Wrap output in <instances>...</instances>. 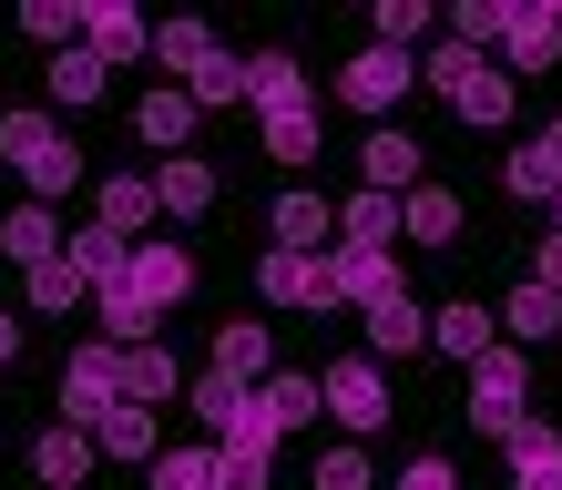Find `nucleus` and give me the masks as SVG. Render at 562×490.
<instances>
[{
	"label": "nucleus",
	"mask_w": 562,
	"mask_h": 490,
	"mask_svg": "<svg viewBox=\"0 0 562 490\" xmlns=\"http://www.w3.org/2000/svg\"><path fill=\"white\" fill-rule=\"evenodd\" d=\"M419 82H440V92H450V113L471 123V134H502L512 103H521V82L502 72V61H481V52H460V42L429 52V61H419Z\"/></svg>",
	"instance_id": "1"
},
{
	"label": "nucleus",
	"mask_w": 562,
	"mask_h": 490,
	"mask_svg": "<svg viewBox=\"0 0 562 490\" xmlns=\"http://www.w3.org/2000/svg\"><path fill=\"white\" fill-rule=\"evenodd\" d=\"M521 399H532V368H521V347L471 357V388H460V409H471V430H481V440H512L521 419H532Z\"/></svg>",
	"instance_id": "2"
},
{
	"label": "nucleus",
	"mask_w": 562,
	"mask_h": 490,
	"mask_svg": "<svg viewBox=\"0 0 562 490\" xmlns=\"http://www.w3.org/2000/svg\"><path fill=\"white\" fill-rule=\"evenodd\" d=\"M317 409L338 419L348 440L389 430V378H379V357H338V368H317Z\"/></svg>",
	"instance_id": "3"
},
{
	"label": "nucleus",
	"mask_w": 562,
	"mask_h": 490,
	"mask_svg": "<svg viewBox=\"0 0 562 490\" xmlns=\"http://www.w3.org/2000/svg\"><path fill=\"white\" fill-rule=\"evenodd\" d=\"M123 399V347H103V338H92V347H72V357H61V430H92V419H103Z\"/></svg>",
	"instance_id": "4"
},
{
	"label": "nucleus",
	"mask_w": 562,
	"mask_h": 490,
	"mask_svg": "<svg viewBox=\"0 0 562 490\" xmlns=\"http://www.w3.org/2000/svg\"><path fill=\"white\" fill-rule=\"evenodd\" d=\"M409 82H419V61H409V52H379V42H369V52H358L348 72H338V103H348V113H369V123H389V113L409 103Z\"/></svg>",
	"instance_id": "5"
},
{
	"label": "nucleus",
	"mask_w": 562,
	"mask_h": 490,
	"mask_svg": "<svg viewBox=\"0 0 562 490\" xmlns=\"http://www.w3.org/2000/svg\"><path fill=\"white\" fill-rule=\"evenodd\" d=\"M123 286H134V297L164 317V307H175V297H194V255L175 246V236H144L134 255H123Z\"/></svg>",
	"instance_id": "6"
},
{
	"label": "nucleus",
	"mask_w": 562,
	"mask_h": 490,
	"mask_svg": "<svg viewBox=\"0 0 562 490\" xmlns=\"http://www.w3.org/2000/svg\"><path fill=\"white\" fill-rule=\"evenodd\" d=\"M317 276H327V307H379V297H400V266L369 255V246H327Z\"/></svg>",
	"instance_id": "7"
},
{
	"label": "nucleus",
	"mask_w": 562,
	"mask_h": 490,
	"mask_svg": "<svg viewBox=\"0 0 562 490\" xmlns=\"http://www.w3.org/2000/svg\"><path fill=\"white\" fill-rule=\"evenodd\" d=\"M144 42H154V21H144V11H123V0H82V52L103 61V72L144 61Z\"/></svg>",
	"instance_id": "8"
},
{
	"label": "nucleus",
	"mask_w": 562,
	"mask_h": 490,
	"mask_svg": "<svg viewBox=\"0 0 562 490\" xmlns=\"http://www.w3.org/2000/svg\"><path fill=\"white\" fill-rule=\"evenodd\" d=\"M419 163H429V144L400 134V123H379V134L358 144V174H369V194H409V184H419Z\"/></svg>",
	"instance_id": "9"
},
{
	"label": "nucleus",
	"mask_w": 562,
	"mask_h": 490,
	"mask_svg": "<svg viewBox=\"0 0 562 490\" xmlns=\"http://www.w3.org/2000/svg\"><path fill=\"white\" fill-rule=\"evenodd\" d=\"M154 205L175 215V225L215 215V163H205V153H164V163H154Z\"/></svg>",
	"instance_id": "10"
},
{
	"label": "nucleus",
	"mask_w": 562,
	"mask_h": 490,
	"mask_svg": "<svg viewBox=\"0 0 562 490\" xmlns=\"http://www.w3.org/2000/svg\"><path fill=\"white\" fill-rule=\"evenodd\" d=\"M429 347L471 368V357H491V347H502V327H491V307H481V297H450V307H429Z\"/></svg>",
	"instance_id": "11"
},
{
	"label": "nucleus",
	"mask_w": 562,
	"mask_h": 490,
	"mask_svg": "<svg viewBox=\"0 0 562 490\" xmlns=\"http://www.w3.org/2000/svg\"><path fill=\"white\" fill-rule=\"evenodd\" d=\"M267 225H277L286 255H327V236H338V205H327V194H307V184H286Z\"/></svg>",
	"instance_id": "12"
},
{
	"label": "nucleus",
	"mask_w": 562,
	"mask_h": 490,
	"mask_svg": "<svg viewBox=\"0 0 562 490\" xmlns=\"http://www.w3.org/2000/svg\"><path fill=\"white\" fill-rule=\"evenodd\" d=\"M502 52H512V82H521V72H552V61H562V0H532V11H512Z\"/></svg>",
	"instance_id": "13"
},
{
	"label": "nucleus",
	"mask_w": 562,
	"mask_h": 490,
	"mask_svg": "<svg viewBox=\"0 0 562 490\" xmlns=\"http://www.w3.org/2000/svg\"><path fill=\"white\" fill-rule=\"evenodd\" d=\"M267 368H277V338H267V317H225V327H215V378L256 388Z\"/></svg>",
	"instance_id": "14"
},
{
	"label": "nucleus",
	"mask_w": 562,
	"mask_h": 490,
	"mask_svg": "<svg viewBox=\"0 0 562 490\" xmlns=\"http://www.w3.org/2000/svg\"><path fill=\"white\" fill-rule=\"evenodd\" d=\"M246 103H256V123H267V113H317V92H307V72H296L286 52H256L246 61Z\"/></svg>",
	"instance_id": "15"
},
{
	"label": "nucleus",
	"mask_w": 562,
	"mask_h": 490,
	"mask_svg": "<svg viewBox=\"0 0 562 490\" xmlns=\"http://www.w3.org/2000/svg\"><path fill=\"white\" fill-rule=\"evenodd\" d=\"M92 225H103V236H123V246H144V225H154V174H103Z\"/></svg>",
	"instance_id": "16"
},
{
	"label": "nucleus",
	"mask_w": 562,
	"mask_h": 490,
	"mask_svg": "<svg viewBox=\"0 0 562 490\" xmlns=\"http://www.w3.org/2000/svg\"><path fill=\"white\" fill-rule=\"evenodd\" d=\"M502 449H512V490H562V430L552 419H521Z\"/></svg>",
	"instance_id": "17"
},
{
	"label": "nucleus",
	"mask_w": 562,
	"mask_h": 490,
	"mask_svg": "<svg viewBox=\"0 0 562 490\" xmlns=\"http://www.w3.org/2000/svg\"><path fill=\"white\" fill-rule=\"evenodd\" d=\"M82 440H92V460H134V470H144V460H154V409H134V399H113V409L92 419Z\"/></svg>",
	"instance_id": "18"
},
{
	"label": "nucleus",
	"mask_w": 562,
	"mask_h": 490,
	"mask_svg": "<svg viewBox=\"0 0 562 490\" xmlns=\"http://www.w3.org/2000/svg\"><path fill=\"white\" fill-rule=\"evenodd\" d=\"M429 347V307L409 297V286H400V297H379L369 307V357H419Z\"/></svg>",
	"instance_id": "19"
},
{
	"label": "nucleus",
	"mask_w": 562,
	"mask_h": 490,
	"mask_svg": "<svg viewBox=\"0 0 562 490\" xmlns=\"http://www.w3.org/2000/svg\"><path fill=\"white\" fill-rule=\"evenodd\" d=\"M256 297H267V307H317L327 317V276H317V255H267V266H256Z\"/></svg>",
	"instance_id": "20"
},
{
	"label": "nucleus",
	"mask_w": 562,
	"mask_h": 490,
	"mask_svg": "<svg viewBox=\"0 0 562 490\" xmlns=\"http://www.w3.org/2000/svg\"><path fill=\"white\" fill-rule=\"evenodd\" d=\"M134 144H154V153H184L194 144V103H184L175 82H154L144 103H134Z\"/></svg>",
	"instance_id": "21"
},
{
	"label": "nucleus",
	"mask_w": 562,
	"mask_h": 490,
	"mask_svg": "<svg viewBox=\"0 0 562 490\" xmlns=\"http://www.w3.org/2000/svg\"><path fill=\"white\" fill-rule=\"evenodd\" d=\"M123 399H134V409H164V399H184V368L164 357V338L123 347Z\"/></svg>",
	"instance_id": "22"
},
{
	"label": "nucleus",
	"mask_w": 562,
	"mask_h": 490,
	"mask_svg": "<svg viewBox=\"0 0 562 490\" xmlns=\"http://www.w3.org/2000/svg\"><path fill=\"white\" fill-rule=\"evenodd\" d=\"M400 236H409V246H460V194L409 184V194H400Z\"/></svg>",
	"instance_id": "23"
},
{
	"label": "nucleus",
	"mask_w": 562,
	"mask_h": 490,
	"mask_svg": "<svg viewBox=\"0 0 562 490\" xmlns=\"http://www.w3.org/2000/svg\"><path fill=\"white\" fill-rule=\"evenodd\" d=\"M491 327L521 338V347H542V338H562V297H552V286H512V297L491 307Z\"/></svg>",
	"instance_id": "24"
},
{
	"label": "nucleus",
	"mask_w": 562,
	"mask_h": 490,
	"mask_svg": "<svg viewBox=\"0 0 562 490\" xmlns=\"http://www.w3.org/2000/svg\"><path fill=\"white\" fill-rule=\"evenodd\" d=\"M31 480H42V490H82L92 480V440L82 430H42V440H31Z\"/></svg>",
	"instance_id": "25"
},
{
	"label": "nucleus",
	"mask_w": 562,
	"mask_h": 490,
	"mask_svg": "<svg viewBox=\"0 0 562 490\" xmlns=\"http://www.w3.org/2000/svg\"><path fill=\"white\" fill-rule=\"evenodd\" d=\"M502 184L521 194V205H542V194L562 184V123H542V134H532V144H521V153L502 163Z\"/></svg>",
	"instance_id": "26"
},
{
	"label": "nucleus",
	"mask_w": 562,
	"mask_h": 490,
	"mask_svg": "<svg viewBox=\"0 0 562 490\" xmlns=\"http://www.w3.org/2000/svg\"><path fill=\"white\" fill-rule=\"evenodd\" d=\"M0 255H11V266L61 255V215H52V205H11V215H0Z\"/></svg>",
	"instance_id": "27"
},
{
	"label": "nucleus",
	"mask_w": 562,
	"mask_h": 490,
	"mask_svg": "<svg viewBox=\"0 0 562 490\" xmlns=\"http://www.w3.org/2000/svg\"><path fill=\"white\" fill-rule=\"evenodd\" d=\"M256 399H267L277 440H286V430H317V378H307V368H267V378H256Z\"/></svg>",
	"instance_id": "28"
},
{
	"label": "nucleus",
	"mask_w": 562,
	"mask_h": 490,
	"mask_svg": "<svg viewBox=\"0 0 562 490\" xmlns=\"http://www.w3.org/2000/svg\"><path fill=\"white\" fill-rule=\"evenodd\" d=\"M175 92H184L194 113H225V103H246V61H236V52H205V61H194V72H184Z\"/></svg>",
	"instance_id": "29"
},
{
	"label": "nucleus",
	"mask_w": 562,
	"mask_h": 490,
	"mask_svg": "<svg viewBox=\"0 0 562 490\" xmlns=\"http://www.w3.org/2000/svg\"><path fill=\"white\" fill-rule=\"evenodd\" d=\"M338 246L389 255V246H400V194H358V205H338Z\"/></svg>",
	"instance_id": "30"
},
{
	"label": "nucleus",
	"mask_w": 562,
	"mask_h": 490,
	"mask_svg": "<svg viewBox=\"0 0 562 490\" xmlns=\"http://www.w3.org/2000/svg\"><path fill=\"white\" fill-rule=\"evenodd\" d=\"M123 255H134V246H123V236H103V225H82V236H61V266H72L82 286H113V276H123Z\"/></svg>",
	"instance_id": "31"
},
{
	"label": "nucleus",
	"mask_w": 562,
	"mask_h": 490,
	"mask_svg": "<svg viewBox=\"0 0 562 490\" xmlns=\"http://www.w3.org/2000/svg\"><path fill=\"white\" fill-rule=\"evenodd\" d=\"M256 134H267V163H286V174H307V163L327 153V144H317V113H267Z\"/></svg>",
	"instance_id": "32"
},
{
	"label": "nucleus",
	"mask_w": 562,
	"mask_h": 490,
	"mask_svg": "<svg viewBox=\"0 0 562 490\" xmlns=\"http://www.w3.org/2000/svg\"><path fill=\"white\" fill-rule=\"evenodd\" d=\"M42 82H52V103H72V113H82V103H103V82H113V72L72 42V52H52V72H42Z\"/></svg>",
	"instance_id": "33"
},
{
	"label": "nucleus",
	"mask_w": 562,
	"mask_h": 490,
	"mask_svg": "<svg viewBox=\"0 0 562 490\" xmlns=\"http://www.w3.org/2000/svg\"><path fill=\"white\" fill-rule=\"evenodd\" d=\"M92 307V286L61 266V255H42V266H31V317H82Z\"/></svg>",
	"instance_id": "34"
},
{
	"label": "nucleus",
	"mask_w": 562,
	"mask_h": 490,
	"mask_svg": "<svg viewBox=\"0 0 562 490\" xmlns=\"http://www.w3.org/2000/svg\"><path fill=\"white\" fill-rule=\"evenodd\" d=\"M144 52H154V72H194V61L215 52V31H205V21H154Z\"/></svg>",
	"instance_id": "35"
},
{
	"label": "nucleus",
	"mask_w": 562,
	"mask_h": 490,
	"mask_svg": "<svg viewBox=\"0 0 562 490\" xmlns=\"http://www.w3.org/2000/svg\"><path fill=\"white\" fill-rule=\"evenodd\" d=\"M52 144H61V134H52V113H0V163H11V174H31Z\"/></svg>",
	"instance_id": "36"
},
{
	"label": "nucleus",
	"mask_w": 562,
	"mask_h": 490,
	"mask_svg": "<svg viewBox=\"0 0 562 490\" xmlns=\"http://www.w3.org/2000/svg\"><path fill=\"white\" fill-rule=\"evenodd\" d=\"M502 31H512V0H460V11H450V42L460 52H491Z\"/></svg>",
	"instance_id": "37"
},
{
	"label": "nucleus",
	"mask_w": 562,
	"mask_h": 490,
	"mask_svg": "<svg viewBox=\"0 0 562 490\" xmlns=\"http://www.w3.org/2000/svg\"><path fill=\"white\" fill-rule=\"evenodd\" d=\"M154 490H215V449H154Z\"/></svg>",
	"instance_id": "38"
},
{
	"label": "nucleus",
	"mask_w": 562,
	"mask_h": 490,
	"mask_svg": "<svg viewBox=\"0 0 562 490\" xmlns=\"http://www.w3.org/2000/svg\"><path fill=\"white\" fill-rule=\"evenodd\" d=\"M21 31H31V42H61V52H72V42H82V0H31Z\"/></svg>",
	"instance_id": "39"
},
{
	"label": "nucleus",
	"mask_w": 562,
	"mask_h": 490,
	"mask_svg": "<svg viewBox=\"0 0 562 490\" xmlns=\"http://www.w3.org/2000/svg\"><path fill=\"white\" fill-rule=\"evenodd\" d=\"M429 42V0H379V52H409Z\"/></svg>",
	"instance_id": "40"
},
{
	"label": "nucleus",
	"mask_w": 562,
	"mask_h": 490,
	"mask_svg": "<svg viewBox=\"0 0 562 490\" xmlns=\"http://www.w3.org/2000/svg\"><path fill=\"white\" fill-rule=\"evenodd\" d=\"M215 490H277V460L267 449H215Z\"/></svg>",
	"instance_id": "41"
},
{
	"label": "nucleus",
	"mask_w": 562,
	"mask_h": 490,
	"mask_svg": "<svg viewBox=\"0 0 562 490\" xmlns=\"http://www.w3.org/2000/svg\"><path fill=\"white\" fill-rule=\"evenodd\" d=\"M317 490H379L369 449H358V440H338V449H327V460H317Z\"/></svg>",
	"instance_id": "42"
},
{
	"label": "nucleus",
	"mask_w": 562,
	"mask_h": 490,
	"mask_svg": "<svg viewBox=\"0 0 562 490\" xmlns=\"http://www.w3.org/2000/svg\"><path fill=\"white\" fill-rule=\"evenodd\" d=\"M400 490H460V470L440 460V449H429V460H409V470H400Z\"/></svg>",
	"instance_id": "43"
},
{
	"label": "nucleus",
	"mask_w": 562,
	"mask_h": 490,
	"mask_svg": "<svg viewBox=\"0 0 562 490\" xmlns=\"http://www.w3.org/2000/svg\"><path fill=\"white\" fill-rule=\"evenodd\" d=\"M532 286H552V297H562V225H552V236H542V255H532Z\"/></svg>",
	"instance_id": "44"
},
{
	"label": "nucleus",
	"mask_w": 562,
	"mask_h": 490,
	"mask_svg": "<svg viewBox=\"0 0 562 490\" xmlns=\"http://www.w3.org/2000/svg\"><path fill=\"white\" fill-rule=\"evenodd\" d=\"M11 357H21V317L0 307V368H11Z\"/></svg>",
	"instance_id": "45"
},
{
	"label": "nucleus",
	"mask_w": 562,
	"mask_h": 490,
	"mask_svg": "<svg viewBox=\"0 0 562 490\" xmlns=\"http://www.w3.org/2000/svg\"><path fill=\"white\" fill-rule=\"evenodd\" d=\"M552 205H562V184H552Z\"/></svg>",
	"instance_id": "46"
}]
</instances>
